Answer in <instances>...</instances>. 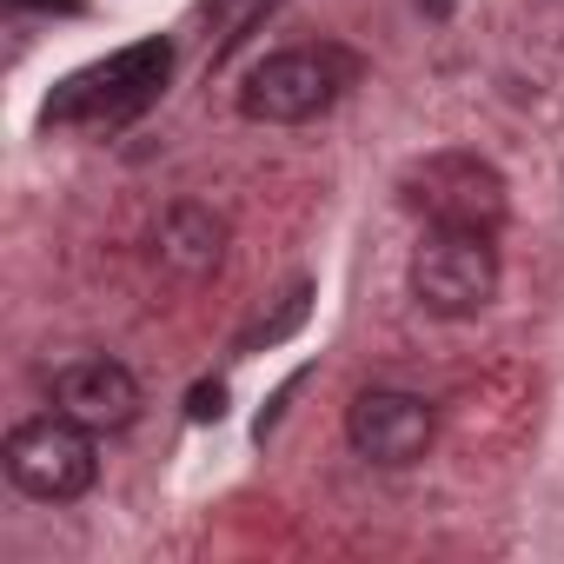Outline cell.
Segmentation results:
<instances>
[{
  "label": "cell",
  "instance_id": "6da1fadb",
  "mask_svg": "<svg viewBox=\"0 0 564 564\" xmlns=\"http://www.w3.org/2000/svg\"><path fill=\"white\" fill-rule=\"evenodd\" d=\"M166 74H173V41H133L80 74H67L47 100V127H127L133 113H147L160 94H166Z\"/></svg>",
  "mask_w": 564,
  "mask_h": 564
},
{
  "label": "cell",
  "instance_id": "7a4b0ae2",
  "mask_svg": "<svg viewBox=\"0 0 564 564\" xmlns=\"http://www.w3.org/2000/svg\"><path fill=\"white\" fill-rule=\"evenodd\" d=\"M359 80V54L346 47H286L265 54L239 80V113L259 127H306L339 107V94Z\"/></svg>",
  "mask_w": 564,
  "mask_h": 564
},
{
  "label": "cell",
  "instance_id": "3957f363",
  "mask_svg": "<svg viewBox=\"0 0 564 564\" xmlns=\"http://www.w3.org/2000/svg\"><path fill=\"white\" fill-rule=\"evenodd\" d=\"M405 206L425 219V226H458V232H498L505 226V173L465 147H445V153H425L405 166L399 180Z\"/></svg>",
  "mask_w": 564,
  "mask_h": 564
},
{
  "label": "cell",
  "instance_id": "277c9868",
  "mask_svg": "<svg viewBox=\"0 0 564 564\" xmlns=\"http://www.w3.org/2000/svg\"><path fill=\"white\" fill-rule=\"evenodd\" d=\"M100 432H87L80 419L67 412H41V419H21L8 432V445H0V465H8V478L41 498V505H67L80 491H94L100 478Z\"/></svg>",
  "mask_w": 564,
  "mask_h": 564
},
{
  "label": "cell",
  "instance_id": "5b68a950",
  "mask_svg": "<svg viewBox=\"0 0 564 564\" xmlns=\"http://www.w3.org/2000/svg\"><path fill=\"white\" fill-rule=\"evenodd\" d=\"M412 300L432 319H478L498 300V246L491 232L432 226L412 252Z\"/></svg>",
  "mask_w": 564,
  "mask_h": 564
},
{
  "label": "cell",
  "instance_id": "8992f818",
  "mask_svg": "<svg viewBox=\"0 0 564 564\" xmlns=\"http://www.w3.org/2000/svg\"><path fill=\"white\" fill-rule=\"evenodd\" d=\"M438 438V412L419 399V392H399V386H366L352 405H346V445L366 458V465H419Z\"/></svg>",
  "mask_w": 564,
  "mask_h": 564
},
{
  "label": "cell",
  "instance_id": "52a82bcc",
  "mask_svg": "<svg viewBox=\"0 0 564 564\" xmlns=\"http://www.w3.org/2000/svg\"><path fill=\"white\" fill-rule=\"evenodd\" d=\"M54 412L80 419L87 432H120V425L140 419V379L107 352L74 359V366L54 372Z\"/></svg>",
  "mask_w": 564,
  "mask_h": 564
},
{
  "label": "cell",
  "instance_id": "ba28073f",
  "mask_svg": "<svg viewBox=\"0 0 564 564\" xmlns=\"http://www.w3.org/2000/svg\"><path fill=\"white\" fill-rule=\"evenodd\" d=\"M226 213H213L206 199H180L160 213L153 226V259L173 286H206V279L226 265Z\"/></svg>",
  "mask_w": 564,
  "mask_h": 564
},
{
  "label": "cell",
  "instance_id": "9c48e42d",
  "mask_svg": "<svg viewBox=\"0 0 564 564\" xmlns=\"http://www.w3.org/2000/svg\"><path fill=\"white\" fill-rule=\"evenodd\" d=\"M186 419H193V425H219V419H226V386H219V379L193 386V392H186Z\"/></svg>",
  "mask_w": 564,
  "mask_h": 564
},
{
  "label": "cell",
  "instance_id": "30bf717a",
  "mask_svg": "<svg viewBox=\"0 0 564 564\" xmlns=\"http://www.w3.org/2000/svg\"><path fill=\"white\" fill-rule=\"evenodd\" d=\"M14 8H74V0H14Z\"/></svg>",
  "mask_w": 564,
  "mask_h": 564
}]
</instances>
